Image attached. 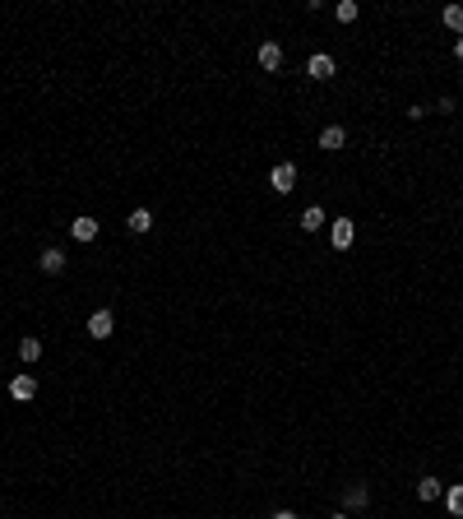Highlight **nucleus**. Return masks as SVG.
Segmentation results:
<instances>
[{
	"label": "nucleus",
	"mask_w": 463,
	"mask_h": 519,
	"mask_svg": "<svg viewBox=\"0 0 463 519\" xmlns=\"http://www.w3.org/2000/svg\"><path fill=\"white\" fill-rule=\"evenodd\" d=\"M445 506H450V515H463V482H454L445 492Z\"/></svg>",
	"instance_id": "obj_17"
},
{
	"label": "nucleus",
	"mask_w": 463,
	"mask_h": 519,
	"mask_svg": "<svg viewBox=\"0 0 463 519\" xmlns=\"http://www.w3.org/2000/svg\"><path fill=\"white\" fill-rule=\"evenodd\" d=\"M334 70H338V65H334V56H310V61H306V75L310 79H320V84H324V79H334Z\"/></svg>",
	"instance_id": "obj_4"
},
{
	"label": "nucleus",
	"mask_w": 463,
	"mask_h": 519,
	"mask_svg": "<svg viewBox=\"0 0 463 519\" xmlns=\"http://www.w3.org/2000/svg\"><path fill=\"white\" fill-rule=\"evenodd\" d=\"M366 501H371V492H366V482H353V487H348V510H362Z\"/></svg>",
	"instance_id": "obj_13"
},
{
	"label": "nucleus",
	"mask_w": 463,
	"mask_h": 519,
	"mask_svg": "<svg viewBox=\"0 0 463 519\" xmlns=\"http://www.w3.org/2000/svg\"><path fill=\"white\" fill-rule=\"evenodd\" d=\"M70 237H75V242H93V237H98V218H89V213H79V218L70 223Z\"/></svg>",
	"instance_id": "obj_7"
},
{
	"label": "nucleus",
	"mask_w": 463,
	"mask_h": 519,
	"mask_svg": "<svg viewBox=\"0 0 463 519\" xmlns=\"http://www.w3.org/2000/svg\"><path fill=\"white\" fill-rule=\"evenodd\" d=\"M343 144H348V130H343V125H324L320 130V149H343Z\"/></svg>",
	"instance_id": "obj_9"
},
{
	"label": "nucleus",
	"mask_w": 463,
	"mask_h": 519,
	"mask_svg": "<svg viewBox=\"0 0 463 519\" xmlns=\"http://www.w3.org/2000/svg\"><path fill=\"white\" fill-rule=\"evenodd\" d=\"M334 519H348V515H343V510H338V515H334Z\"/></svg>",
	"instance_id": "obj_20"
},
{
	"label": "nucleus",
	"mask_w": 463,
	"mask_h": 519,
	"mask_svg": "<svg viewBox=\"0 0 463 519\" xmlns=\"http://www.w3.org/2000/svg\"><path fill=\"white\" fill-rule=\"evenodd\" d=\"M19 357L23 362H37L42 357V339H19Z\"/></svg>",
	"instance_id": "obj_16"
},
{
	"label": "nucleus",
	"mask_w": 463,
	"mask_h": 519,
	"mask_svg": "<svg viewBox=\"0 0 463 519\" xmlns=\"http://www.w3.org/2000/svg\"><path fill=\"white\" fill-rule=\"evenodd\" d=\"M269 519H297V515H292V510H278V515H269Z\"/></svg>",
	"instance_id": "obj_19"
},
{
	"label": "nucleus",
	"mask_w": 463,
	"mask_h": 519,
	"mask_svg": "<svg viewBox=\"0 0 463 519\" xmlns=\"http://www.w3.org/2000/svg\"><path fill=\"white\" fill-rule=\"evenodd\" d=\"M417 496L421 501H445V482H440V477H421V482H417Z\"/></svg>",
	"instance_id": "obj_8"
},
{
	"label": "nucleus",
	"mask_w": 463,
	"mask_h": 519,
	"mask_svg": "<svg viewBox=\"0 0 463 519\" xmlns=\"http://www.w3.org/2000/svg\"><path fill=\"white\" fill-rule=\"evenodd\" d=\"M255 56H260V65H265L269 75L283 70V46H278V42H260V51H255Z\"/></svg>",
	"instance_id": "obj_6"
},
{
	"label": "nucleus",
	"mask_w": 463,
	"mask_h": 519,
	"mask_svg": "<svg viewBox=\"0 0 463 519\" xmlns=\"http://www.w3.org/2000/svg\"><path fill=\"white\" fill-rule=\"evenodd\" d=\"M269 186H274V195H292V190H297V167H292V163H274Z\"/></svg>",
	"instance_id": "obj_1"
},
{
	"label": "nucleus",
	"mask_w": 463,
	"mask_h": 519,
	"mask_svg": "<svg viewBox=\"0 0 463 519\" xmlns=\"http://www.w3.org/2000/svg\"><path fill=\"white\" fill-rule=\"evenodd\" d=\"M454 56H459V61H463V37H454Z\"/></svg>",
	"instance_id": "obj_18"
},
{
	"label": "nucleus",
	"mask_w": 463,
	"mask_h": 519,
	"mask_svg": "<svg viewBox=\"0 0 463 519\" xmlns=\"http://www.w3.org/2000/svg\"><path fill=\"white\" fill-rule=\"evenodd\" d=\"M33 394H37V376H28V371H23V376H14V380H10V399L28 404Z\"/></svg>",
	"instance_id": "obj_5"
},
{
	"label": "nucleus",
	"mask_w": 463,
	"mask_h": 519,
	"mask_svg": "<svg viewBox=\"0 0 463 519\" xmlns=\"http://www.w3.org/2000/svg\"><path fill=\"white\" fill-rule=\"evenodd\" d=\"M357 14H362V10H357V0H338V5H334V19H338V23H353Z\"/></svg>",
	"instance_id": "obj_15"
},
{
	"label": "nucleus",
	"mask_w": 463,
	"mask_h": 519,
	"mask_svg": "<svg viewBox=\"0 0 463 519\" xmlns=\"http://www.w3.org/2000/svg\"><path fill=\"white\" fill-rule=\"evenodd\" d=\"M37 265H42V274H61V269H65V251H42Z\"/></svg>",
	"instance_id": "obj_11"
},
{
	"label": "nucleus",
	"mask_w": 463,
	"mask_h": 519,
	"mask_svg": "<svg viewBox=\"0 0 463 519\" xmlns=\"http://www.w3.org/2000/svg\"><path fill=\"white\" fill-rule=\"evenodd\" d=\"M329 242H334V251H348V246L357 242V223L353 218H334L329 223Z\"/></svg>",
	"instance_id": "obj_2"
},
{
	"label": "nucleus",
	"mask_w": 463,
	"mask_h": 519,
	"mask_svg": "<svg viewBox=\"0 0 463 519\" xmlns=\"http://www.w3.org/2000/svg\"><path fill=\"white\" fill-rule=\"evenodd\" d=\"M301 227H306V232H320V227H324V209H315V204H310V209L301 213Z\"/></svg>",
	"instance_id": "obj_14"
},
{
	"label": "nucleus",
	"mask_w": 463,
	"mask_h": 519,
	"mask_svg": "<svg viewBox=\"0 0 463 519\" xmlns=\"http://www.w3.org/2000/svg\"><path fill=\"white\" fill-rule=\"evenodd\" d=\"M116 334V315L111 311H93L89 315V339H111Z\"/></svg>",
	"instance_id": "obj_3"
},
{
	"label": "nucleus",
	"mask_w": 463,
	"mask_h": 519,
	"mask_svg": "<svg viewBox=\"0 0 463 519\" xmlns=\"http://www.w3.org/2000/svg\"><path fill=\"white\" fill-rule=\"evenodd\" d=\"M148 227H153V213H148V209H134V213H130V232H134V237H144Z\"/></svg>",
	"instance_id": "obj_12"
},
{
	"label": "nucleus",
	"mask_w": 463,
	"mask_h": 519,
	"mask_svg": "<svg viewBox=\"0 0 463 519\" xmlns=\"http://www.w3.org/2000/svg\"><path fill=\"white\" fill-rule=\"evenodd\" d=\"M440 19H445V28H450L454 37H463V5H445Z\"/></svg>",
	"instance_id": "obj_10"
}]
</instances>
